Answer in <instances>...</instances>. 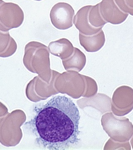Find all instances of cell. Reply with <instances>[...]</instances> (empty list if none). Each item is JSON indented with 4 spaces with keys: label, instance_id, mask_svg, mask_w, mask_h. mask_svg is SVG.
I'll use <instances>...</instances> for the list:
<instances>
[{
    "label": "cell",
    "instance_id": "obj_8",
    "mask_svg": "<svg viewBox=\"0 0 133 150\" xmlns=\"http://www.w3.org/2000/svg\"><path fill=\"white\" fill-rule=\"evenodd\" d=\"M91 5L83 7L78 11L73 19V23L80 33L86 35H91L97 33L101 30L94 28L88 21L89 11Z\"/></svg>",
    "mask_w": 133,
    "mask_h": 150
},
{
    "label": "cell",
    "instance_id": "obj_3",
    "mask_svg": "<svg viewBox=\"0 0 133 150\" xmlns=\"http://www.w3.org/2000/svg\"><path fill=\"white\" fill-rule=\"evenodd\" d=\"M24 19V13L18 5L0 0L1 31L7 32L12 28L20 27Z\"/></svg>",
    "mask_w": 133,
    "mask_h": 150
},
{
    "label": "cell",
    "instance_id": "obj_16",
    "mask_svg": "<svg viewBox=\"0 0 133 150\" xmlns=\"http://www.w3.org/2000/svg\"><path fill=\"white\" fill-rule=\"evenodd\" d=\"M34 1H42V0H34Z\"/></svg>",
    "mask_w": 133,
    "mask_h": 150
},
{
    "label": "cell",
    "instance_id": "obj_12",
    "mask_svg": "<svg viewBox=\"0 0 133 150\" xmlns=\"http://www.w3.org/2000/svg\"><path fill=\"white\" fill-rule=\"evenodd\" d=\"M88 19L90 25L97 29H102L104 25L107 23L101 16L99 4L91 6L89 11Z\"/></svg>",
    "mask_w": 133,
    "mask_h": 150
},
{
    "label": "cell",
    "instance_id": "obj_15",
    "mask_svg": "<svg viewBox=\"0 0 133 150\" xmlns=\"http://www.w3.org/2000/svg\"><path fill=\"white\" fill-rule=\"evenodd\" d=\"M131 144L132 145V149L133 150V137L132 138V139L131 140Z\"/></svg>",
    "mask_w": 133,
    "mask_h": 150
},
{
    "label": "cell",
    "instance_id": "obj_2",
    "mask_svg": "<svg viewBox=\"0 0 133 150\" xmlns=\"http://www.w3.org/2000/svg\"><path fill=\"white\" fill-rule=\"evenodd\" d=\"M25 120L24 112L20 110L7 112L0 117V143L6 147L18 144L22 137L20 126Z\"/></svg>",
    "mask_w": 133,
    "mask_h": 150
},
{
    "label": "cell",
    "instance_id": "obj_10",
    "mask_svg": "<svg viewBox=\"0 0 133 150\" xmlns=\"http://www.w3.org/2000/svg\"><path fill=\"white\" fill-rule=\"evenodd\" d=\"M17 48L16 42L9 33L0 30V57L7 58L15 54Z\"/></svg>",
    "mask_w": 133,
    "mask_h": 150
},
{
    "label": "cell",
    "instance_id": "obj_11",
    "mask_svg": "<svg viewBox=\"0 0 133 150\" xmlns=\"http://www.w3.org/2000/svg\"><path fill=\"white\" fill-rule=\"evenodd\" d=\"M49 51L53 55L62 57L73 52L74 47L71 42L65 38H61L49 43Z\"/></svg>",
    "mask_w": 133,
    "mask_h": 150
},
{
    "label": "cell",
    "instance_id": "obj_14",
    "mask_svg": "<svg viewBox=\"0 0 133 150\" xmlns=\"http://www.w3.org/2000/svg\"><path fill=\"white\" fill-rule=\"evenodd\" d=\"M8 112V109L5 105L0 102V117L5 115Z\"/></svg>",
    "mask_w": 133,
    "mask_h": 150
},
{
    "label": "cell",
    "instance_id": "obj_13",
    "mask_svg": "<svg viewBox=\"0 0 133 150\" xmlns=\"http://www.w3.org/2000/svg\"><path fill=\"white\" fill-rule=\"evenodd\" d=\"M119 8L133 16V0H115Z\"/></svg>",
    "mask_w": 133,
    "mask_h": 150
},
{
    "label": "cell",
    "instance_id": "obj_5",
    "mask_svg": "<svg viewBox=\"0 0 133 150\" xmlns=\"http://www.w3.org/2000/svg\"><path fill=\"white\" fill-rule=\"evenodd\" d=\"M75 11L66 3H57L50 12V18L53 26L59 30H66L73 25Z\"/></svg>",
    "mask_w": 133,
    "mask_h": 150
},
{
    "label": "cell",
    "instance_id": "obj_4",
    "mask_svg": "<svg viewBox=\"0 0 133 150\" xmlns=\"http://www.w3.org/2000/svg\"><path fill=\"white\" fill-rule=\"evenodd\" d=\"M107 123L109 136L115 141L124 143L129 142L133 136V125L128 118H117L112 114L108 115Z\"/></svg>",
    "mask_w": 133,
    "mask_h": 150
},
{
    "label": "cell",
    "instance_id": "obj_1",
    "mask_svg": "<svg viewBox=\"0 0 133 150\" xmlns=\"http://www.w3.org/2000/svg\"><path fill=\"white\" fill-rule=\"evenodd\" d=\"M80 114L72 99L53 97L37 112L34 120L38 141L45 149L63 150L78 144Z\"/></svg>",
    "mask_w": 133,
    "mask_h": 150
},
{
    "label": "cell",
    "instance_id": "obj_6",
    "mask_svg": "<svg viewBox=\"0 0 133 150\" xmlns=\"http://www.w3.org/2000/svg\"><path fill=\"white\" fill-rule=\"evenodd\" d=\"M112 101V110L115 115H127L133 110V89L129 86H120L114 93Z\"/></svg>",
    "mask_w": 133,
    "mask_h": 150
},
{
    "label": "cell",
    "instance_id": "obj_9",
    "mask_svg": "<svg viewBox=\"0 0 133 150\" xmlns=\"http://www.w3.org/2000/svg\"><path fill=\"white\" fill-rule=\"evenodd\" d=\"M80 44L89 52L99 51L104 46L105 37L102 29L97 33L91 35H86L79 33Z\"/></svg>",
    "mask_w": 133,
    "mask_h": 150
},
{
    "label": "cell",
    "instance_id": "obj_7",
    "mask_svg": "<svg viewBox=\"0 0 133 150\" xmlns=\"http://www.w3.org/2000/svg\"><path fill=\"white\" fill-rule=\"evenodd\" d=\"M99 4L101 16L107 23L114 25L121 24L129 15L119 8L115 0H102Z\"/></svg>",
    "mask_w": 133,
    "mask_h": 150
}]
</instances>
